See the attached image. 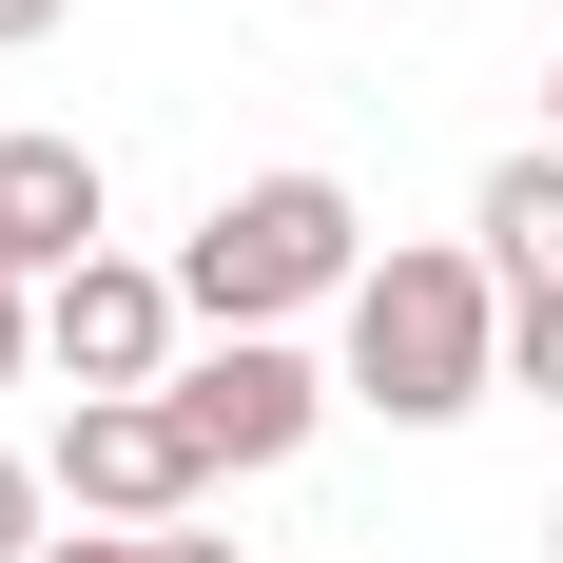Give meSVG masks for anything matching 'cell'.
Masks as SVG:
<instances>
[{
  "label": "cell",
  "mask_w": 563,
  "mask_h": 563,
  "mask_svg": "<svg viewBox=\"0 0 563 563\" xmlns=\"http://www.w3.org/2000/svg\"><path fill=\"white\" fill-rule=\"evenodd\" d=\"M486 389H506V273L448 253V233H389L369 291H350V408H389V428H466Z\"/></svg>",
  "instance_id": "1"
},
{
  "label": "cell",
  "mask_w": 563,
  "mask_h": 563,
  "mask_svg": "<svg viewBox=\"0 0 563 563\" xmlns=\"http://www.w3.org/2000/svg\"><path fill=\"white\" fill-rule=\"evenodd\" d=\"M58 506L78 525H117V544H156V525H195L214 506V448L175 428V389H136V408H58Z\"/></svg>",
  "instance_id": "4"
},
{
  "label": "cell",
  "mask_w": 563,
  "mask_h": 563,
  "mask_svg": "<svg viewBox=\"0 0 563 563\" xmlns=\"http://www.w3.org/2000/svg\"><path fill=\"white\" fill-rule=\"evenodd\" d=\"M544 156H563V58H544Z\"/></svg>",
  "instance_id": "14"
},
{
  "label": "cell",
  "mask_w": 563,
  "mask_h": 563,
  "mask_svg": "<svg viewBox=\"0 0 563 563\" xmlns=\"http://www.w3.org/2000/svg\"><path fill=\"white\" fill-rule=\"evenodd\" d=\"M58 20H78V0H0V58H20V40H58Z\"/></svg>",
  "instance_id": "11"
},
{
  "label": "cell",
  "mask_w": 563,
  "mask_h": 563,
  "mask_svg": "<svg viewBox=\"0 0 563 563\" xmlns=\"http://www.w3.org/2000/svg\"><path fill=\"white\" fill-rule=\"evenodd\" d=\"M331 408H350V369H311L291 331H214L195 369H175V428L214 448V486H253V466H291L311 428H331Z\"/></svg>",
  "instance_id": "5"
},
{
  "label": "cell",
  "mask_w": 563,
  "mask_h": 563,
  "mask_svg": "<svg viewBox=\"0 0 563 563\" xmlns=\"http://www.w3.org/2000/svg\"><path fill=\"white\" fill-rule=\"evenodd\" d=\"M40 563H136V544H117V525H58V544H40Z\"/></svg>",
  "instance_id": "13"
},
{
  "label": "cell",
  "mask_w": 563,
  "mask_h": 563,
  "mask_svg": "<svg viewBox=\"0 0 563 563\" xmlns=\"http://www.w3.org/2000/svg\"><path fill=\"white\" fill-rule=\"evenodd\" d=\"M40 369L78 408H136L195 369V291H175V253H98V273H58L40 291Z\"/></svg>",
  "instance_id": "3"
},
{
  "label": "cell",
  "mask_w": 563,
  "mask_h": 563,
  "mask_svg": "<svg viewBox=\"0 0 563 563\" xmlns=\"http://www.w3.org/2000/svg\"><path fill=\"white\" fill-rule=\"evenodd\" d=\"M466 233H486V273H506V311H563V156L525 136L486 195H466Z\"/></svg>",
  "instance_id": "7"
},
{
  "label": "cell",
  "mask_w": 563,
  "mask_h": 563,
  "mask_svg": "<svg viewBox=\"0 0 563 563\" xmlns=\"http://www.w3.org/2000/svg\"><path fill=\"white\" fill-rule=\"evenodd\" d=\"M506 389H544V408H563V311H506Z\"/></svg>",
  "instance_id": "9"
},
{
  "label": "cell",
  "mask_w": 563,
  "mask_h": 563,
  "mask_svg": "<svg viewBox=\"0 0 563 563\" xmlns=\"http://www.w3.org/2000/svg\"><path fill=\"white\" fill-rule=\"evenodd\" d=\"M20 369H40V291H0V389H20Z\"/></svg>",
  "instance_id": "10"
},
{
  "label": "cell",
  "mask_w": 563,
  "mask_h": 563,
  "mask_svg": "<svg viewBox=\"0 0 563 563\" xmlns=\"http://www.w3.org/2000/svg\"><path fill=\"white\" fill-rule=\"evenodd\" d=\"M175 291H195V331H291V311H350L369 291V214H350V175H233L214 214L175 233Z\"/></svg>",
  "instance_id": "2"
},
{
  "label": "cell",
  "mask_w": 563,
  "mask_h": 563,
  "mask_svg": "<svg viewBox=\"0 0 563 563\" xmlns=\"http://www.w3.org/2000/svg\"><path fill=\"white\" fill-rule=\"evenodd\" d=\"M136 563H233V544H214V525H156V544H136Z\"/></svg>",
  "instance_id": "12"
},
{
  "label": "cell",
  "mask_w": 563,
  "mask_h": 563,
  "mask_svg": "<svg viewBox=\"0 0 563 563\" xmlns=\"http://www.w3.org/2000/svg\"><path fill=\"white\" fill-rule=\"evenodd\" d=\"M58 525H78V506H58V466H40V448H0V563H40Z\"/></svg>",
  "instance_id": "8"
},
{
  "label": "cell",
  "mask_w": 563,
  "mask_h": 563,
  "mask_svg": "<svg viewBox=\"0 0 563 563\" xmlns=\"http://www.w3.org/2000/svg\"><path fill=\"white\" fill-rule=\"evenodd\" d=\"M98 156L78 136H0V291H58V273H98Z\"/></svg>",
  "instance_id": "6"
},
{
  "label": "cell",
  "mask_w": 563,
  "mask_h": 563,
  "mask_svg": "<svg viewBox=\"0 0 563 563\" xmlns=\"http://www.w3.org/2000/svg\"><path fill=\"white\" fill-rule=\"evenodd\" d=\"M544 563H563V506H544Z\"/></svg>",
  "instance_id": "15"
}]
</instances>
